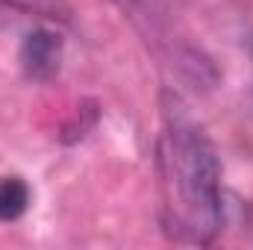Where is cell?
Wrapping results in <instances>:
<instances>
[{"label": "cell", "mask_w": 253, "mask_h": 250, "mask_svg": "<svg viewBox=\"0 0 253 250\" xmlns=\"http://www.w3.org/2000/svg\"><path fill=\"white\" fill-rule=\"evenodd\" d=\"M30 203V188L18 177H3L0 180V221H15L27 212Z\"/></svg>", "instance_id": "obj_3"}, {"label": "cell", "mask_w": 253, "mask_h": 250, "mask_svg": "<svg viewBox=\"0 0 253 250\" xmlns=\"http://www.w3.org/2000/svg\"><path fill=\"white\" fill-rule=\"evenodd\" d=\"M62 62V39L44 27H36L24 36L21 44V65L30 80H53Z\"/></svg>", "instance_id": "obj_2"}, {"label": "cell", "mask_w": 253, "mask_h": 250, "mask_svg": "<svg viewBox=\"0 0 253 250\" xmlns=\"http://www.w3.org/2000/svg\"><path fill=\"white\" fill-rule=\"evenodd\" d=\"M165 174L171 183V230L189 242H212L221 227V168L203 129L183 115L168 121Z\"/></svg>", "instance_id": "obj_1"}]
</instances>
